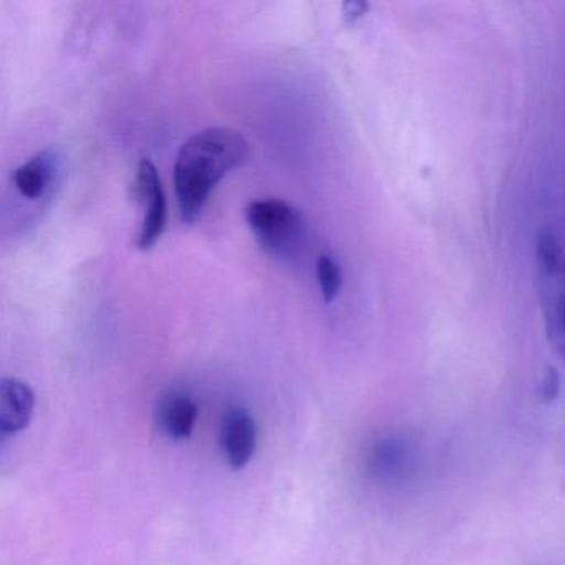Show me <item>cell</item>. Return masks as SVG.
<instances>
[{
    "mask_svg": "<svg viewBox=\"0 0 565 565\" xmlns=\"http://www.w3.org/2000/svg\"><path fill=\"white\" fill-rule=\"evenodd\" d=\"M54 178V157L51 151H42L22 163L14 171V184L19 193L28 200H39L49 190Z\"/></svg>",
    "mask_w": 565,
    "mask_h": 565,
    "instance_id": "obj_8",
    "label": "cell"
},
{
    "mask_svg": "<svg viewBox=\"0 0 565 565\" xmlns=\"http://www.w3.org/2000/svg\"><path fill=\"white\" fill-rule=\"evenodd\" d=\"M137 194L145 204L143 221L138 233V249L148 250L163 236L167 226V196L160 173L150 160L140 161L137 170Z\"/></svg>",
    "mask_w": 565,
    "mask_h": 565,
    "instance_id": "obj_3",
    "label": "cell"
},
{
    "mask_svg": "<svg viewBox=\"0 0 565 565\" xmlns=\"http://www.w3.org/2000/svg\"><path fill=\"white\" fill-rule=\"evenodd\" d=\"M246 220L263 249L277 259H297L306 247V220L287 201L277 198L250 201Z\"/></svg>",
    "mask_w": 565,
    "mask_h": 565,
    "instance_id": "obj_2",
    "label": "cell"
},
{
    "mask_svg": "<svg viewBox=\"0 0 565 565\" xmlns=\"http://www.w3.org/2000/svg\"><path fill=\"white\" fill-rule=\"evenodd\" d=\"M196 399L183 390H173L160 399L157 422L161 431L173 439L190 438L198 422Z\"/></svg>",
    "mask_w": 565,
    "mask_h": 565,
    "instance_id": "obj_7",
    "label": "cell"
},
{
    "mask_svg": "<svg viewBox=\"0 0 565 565\" xmlns=\"http://www.w3.org/2000/svg\"><path fill=\"white\" fill-rule=\"evenodd\" d=\"M535 259H537L541 274L555 276V274L564 273L565 259L562 257L561 246L551 231L539 234L537 244H535Z\"/></svg>",
    "mask_w": 565,
    "mask_h": 565,
    "instance_id": "obj_9",
    "label": "cell"
},
{
    "mask_svg": "<svg viewBox=\"0 0 565 565\" xmlns=\"http://www.w3.org/2000/svg\"><path fill=\"white\" fill-rule=\"evenodd\" d=\"M221 449L231 468L243 469L256 452L257 426L246 408L234 406L227 409L221 426Z\"/></svg>",
    "mask_w": 565,
    "mask_h": 565,
    "instance_id": "obj_4",
    "label": "cell"
},
{
    "mask_svg": "<svg viewBox=\"0 0 565 565\" xmlns=\"http://www.w3.org/2000/svg\"><path fill=\"white\" fill-rule=\"evenodd\" d=\"M370 6L366 2H360V0H352V2H345L342 4V14L343 19H345L349 24H353V22L362 19L363 15L369 11Z\"/></svg>",
    "mask_w": 565,
    "mask_h": 565,
    "instance_id": "obj_12",
    "label": "cell"
},
{
    "mask_svg": "<svg viewBox=\"0 0 565 565\" xmlns=\"http://www.w3.org/2000/svg\"><path fill=\"white\" fill-rule=\"evenodd\" d=\"M561 392V375L554 366H547L544 379H542L541 393L545 402H554Z\"/></svg>",
    "mask_w": 565,
    "mask_h": 565,
    "instance_id": "obj_11",
    "label": "cell"
},
{
    "mask_svg": "<svg viewBox=\"0 0 565 565\" xmlns=\"http://www.w3.org/2000/svg\"><path fill=\"white\" fill-rule=\"evenodd\" d=\"M249 157V141L233 128H206L184 141L174 161V190L184 223L200 220L217 183Z\"/></svg>",
    "mask_w": 565,
    "mask_h": 565,
    "instance_id": "obj_1",
    "label": "cell"
},
{
    "mask_svg": "<svg viewBox=\"0 0 565 565\" xmlns=\"http://www.w3.org/2000/svg\"><path fill=\"white\" fill-rule=\"evenodd\" d=\"M317 279H319L320 292L327 303H332L339 297L342 289V269L332 256H322L317 259Z\"/></svg>",
    "mask_w": 565,
    "mask_h": 565,
    "instance_id": "obj_10",
    "label": "cell"
},
{
    "mask_svg": "<svg viewBox=\"0 0 565 565\" xmlns=\"http://www.w3.org/2000/svg\"><path fill=\"white\" fill-rule=\"evenodd\" d=\"M34 390L19 379L0 383V435L2 439L24 431L34 416Z\"/></svg>",
    "mask_w": 565,
    "mask_h": 565,
    "instance_id": "obj_5",
    "label": "cell"
},
{
    "mask_svg": "<svg viewBox=\"0 0 565 565\" xmlns=\"http://www.w3.org/2000/svg\"><path fill=\"white\" fill-rule=\"evenodd\" d=\"M539 277L545 333L555 355L565 362V270L555 276L539 274Z\"/></svg>",
    "mask_w": 565,
    "mask_h": 565,
    "instance_id": "obj_6",
    "label": "cell"
}]
</instances>
